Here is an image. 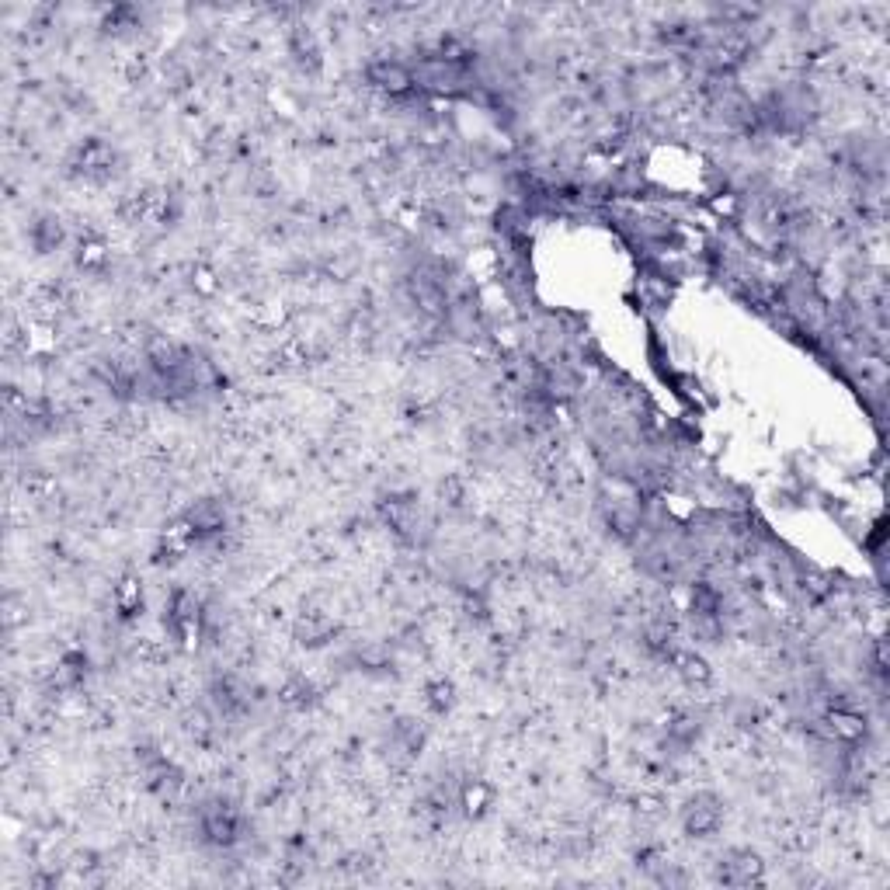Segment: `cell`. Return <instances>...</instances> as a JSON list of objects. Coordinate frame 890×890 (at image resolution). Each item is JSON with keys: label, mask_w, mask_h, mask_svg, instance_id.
<instances>
[{"label": "cell", "mask_w": 890, "mask_h": 890, "mask_svg": "<svg viewBox=\"0 0 890 890\" xmlns=\"http://www.w3.org/2000/svg\"><path fill=\"white\" fill-rule=\"evenodd\" d=\"M199 831L213 845H233L240 838V814L230 800L216 797L199 807Z\"/></svg>", "instance_id": "1"}, {"label": "cell", "mask_w": 890, "mask_h": 890, "mask_svg": "<svg viewBox=\"0 0 890 890\" xmlns=\"http://www.w3.org/2000/svg\"><path fill=\"white\" fill-rule=\"evenodd\" d=\"M682 824H685V831H689V835H696V838L713 835V831L720 828V800L710 797V793L692 797L689 804H685V811H682Z\"/></svg>", "instance_id": "2"}, {"label": "cell", "mask_w": 890, "mask_h": 890, "mask_svg": "<svg viewBox=\"0 0 890 890\" xmlns=\"http://www.w3.org/2000/svg\"><path fill=\"white\" fill-rule=\"evenodd\" d=\"M366 74H369V84H376L379 91H390V94H407L414 87L411 70H407L400 60H390V56H386V60L369 63Z\"/></svg>", "instance_id": "3"}, {"label": "cell", "mask_w": 890, "mask_h": 890, "mask_svg": "<svg viewBox=\"0 0 890 890\" xmlns=\"http://www.w3.org/2000/svg\"><path fill=\"white\" fill-rule=\"evenodd\" d=\"M185 522H188V529H192L199 539H206V536H220V532L226 529V508L220 505V501H213V498L195 501V505L188 508Z\"/></svg>", "instance_id": "4"}, {"label": "cell", "mask_w": 890, "mask_h": 890, "mask_svg": "<svg viewBox=\"0 0 890 890\" xmlns=\"http://www.w3.org/2000/svg\"><path fill=\"white\" fill-rule=\"evenodd\" d=\"M762 873V863H758L751 852H731L727 859H720V880L724 884H751Z\"/></svg>", "instance_id": "5"}, {"label": "cell", "mask_w": 890, "mask_h": 890, "mask_svg": "<svg viewBox=\"0 0 890 890\" xmlns=\"http://www.w3.org/2000/svg\"><path fill=\"white\" fill-rule=\"evenodd\" d=\"M296 637H299V644H306V647H320L334 637V623L324 616H306V619H299Z\"/></svg>", "instance_id": "6"}, {"label": "cell", "mask_w": 890, "mask_h": 890, "mask_svg": "<svg viewBox=\"0 0 890 890\" xmlns=\"http://www.w3.org/2000/svg\"><path fill=\"white\" fill-rule=\"evenodd\" d=\"M60 240H63V226L60 220H53V216H46V220L32 226V244L39 247V251H53Z\"/></svg>", "instance_id": "7"}]
</instances>
